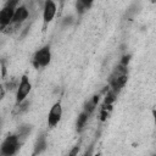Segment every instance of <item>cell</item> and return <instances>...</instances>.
<instances>
[{"instance_id": "obj_14", "label": "cell", "mask_w": 156, "mask_h": 156, "mask_svg": "<svg viewBox=\"0 0 156 156\" xmlns=\"http://www.w3.org/2000/svg\"><path fill=\"white\" fill-rule=\"evenodd\" d=\"M74 22V18H73V16H66L63 20H62V26L63 27H68V26H71L72 23Z\"/></svg>"}, {"instance_id": "obj_17", "label": "cell", "mask_w": 156, "mask_h": 156, "mask_svg": "<svg viewBox=\"0 0 156 156\" xmlns=\"http://www.w3.org/2000/svg\"><path fill=\"white\" fill-rule=\"evenodd\" d=\"M1 71H2L1 77H2V78H5V76H6V66H5V62H4V61L1 62Z\"/></svg>"}, {"instance_id": "obj_8", "label": "cell", "mask_w": 156, "mask_h": 156, "mask_svg": "<svg viewBox=\"0 0 156 156\" xmlns=\"http://www.w3.org/2000/svg\"><path fill=\"white\" fill-rule=\"evenodd\" d=\"M48 147V138H46V134L45 133H41L38 135L35 143H34V146H33V152H32V156H39L41 155Z\"/></svg>"}, {"instance_id": "obj_11", "label": "cell", "mask_w": 156, "mask_h": 156, "mask_svg": "<svg viewBox=\"0 0 156 156\" xmlns=\"http://www.w3.org/2000/svg\"><path fill=\"white\" fill-rule=\"evenodd\" d=\"M93 5V2L91 1H87V0H78V1H76V11H77V13L79 15V16H82L83 13H85L89 9H90V6Z\"/></svg>"}, {"instance_id": "obj_15", "label": "cell", "mask_w": 156, "mask_h": 156, "mask_svg": "<svg viewBox=\"0 0 156 156\" xmlns=\"http://www.w3.org/2000/svg\"><path fill=\"white\" fill-rule=\"evenodd\" d=\"M130 55L129 54H126V55H123L122 56V58H121V61H119V63H122L123 66H127L128 67V63H129V61H130Z\"/></svg>"}, {"instance_id": "obj_5", "label": "cell", "mask_w": 156, "mask_h": 156, "mask_svg": "<svg viewBox=\"0 0 156 156\" xmlns=\"http://www.w3.org/2000/svg\"><path fill=\"white\" fill-rule=\"evenodd\" d=\"M61 117H62V106L60 101H56L51 106L48 113V126L50 128H54L55 126L58 124V122L61 121Z\"/></svg>"}, {"instance_id": "obj_19", "label": "cell", "mask_w": 156, "mask_h": 156, "mask_svg": "<svg viewBox=\"0 0 156 156\" xmlns=\"http://www.w3.org/2000/svg\"><path fill=\"white\" fill-rule=\"evenodd\" d=\"M152 156H156V154H155V155H152Z\"/></svg>"}, {"instance_id": "obj_4", "label": "cell", "mask_w": 156, "mask_h": 156, "mask_svg": "<svg viewBox=\"0 0 156 156\" xmlns=\"http://www.w3.org/2000/svg\"><path fill=\"white\" fill-rule=\"evenodd\" d=\"M30 90H32V83L29 78L26 74H23L20 79V84L16 90V105H20L21 102L27 100V96L30 93Z\"/></svg>"}, {"instance_id": "obj_10", "label": "cell", "mask_w": 156, "mask_h": 156, "mask_svg": "<svg viewBox=\"0 0 156 156\" xmlns=\"http://www.w3.org/2000/svg\"><path fill=\"white\" fill-rule=\"evenodd\" d=\"M99 100H100V95H99V94H95L93 98H90V99L85 102L83 110H84L85 112H88L89 115H91V113L95 111V108H96V106H98V104H99Z\"/></svg>"}, {"instance_id": "obj_18", "label": "cell", "mask_w": 156, "mask_h": 156, "mask_svg": "<svg viewBox=\"0 0 156 156\" xmlns=\"http://www.w3.org/2000/svg\"><path fill=\"white\" fill-rule=\"evenodd\" d=\"M152 117H154V123L156 124V107L152 110Z\"/></svg>"}, {"instance_id": "obj_12", "label": "cell", "mask_w": 156, "mask_h": 156, "mask_svg": "<svg viewBox=\"0 0 156 156\" xmlns=\"http://www.w3.org/2000/svg\"><path fill=\"white\" fill-rule=\"evenodd\" d=\"M32 133V126L30 124H21L18 128H17V132H16V134L18 135V138L23 141L27 136H29V134Z\"/></svg>"}, {"instance_id": "obj_16", "label": "cell", "mask_w": 156, "mask_h": 156, "mask_svg": "<svg viewBox=\"0 0 156 156\" xmlns=\"http://www.w3.org/2000/svg\"><path fill=\"white\" fill-rule=\"evenodd\" d=\"M78 151H79V145H76V146L71 150V152L68 154V156H77V155H78Z\"/></svg>"}, {"instance_id": "obj_13", "label": "cell", "mask_w": 156, "mask_h": 156, "mask_svg": "<svg viewBox=\"0 0 156 156\" xmlns=\"http://www.w3.org/2000/svg\"><path fill=\"white\" fill-rule=\"evenodd\" d=\"M29 106H30V101L29 100H24L23 102H21L20 105H16L15 106V111L13 113L15 115H22L24 112H27L29 110Z\"/></svg>"}, {"instance_id": "obj_2", "label": "cell", "mask_w": 156, "mask_h": 156, "mask_svg": "<svg viewBox=\"0 0 156 156\" xmlns=\"http://www.w3.org/2000/svg\"><path fill=\"white\" fill-rule=\"evenodd\" d=\"M18 5H20V2L17 0L5 2V5L2 6V9L0 11V28H1V30H5L11 24L15 11H16Z\"/></svg>"}, {"instance_id": "obj_7", "label": "cell", "mask_w": 156, "mask_h": 156, "mask_svg": "<svg viewBox=\"0 0 156 156\" xmlns=\"http://www.w3.org/2000/svg\"><path fill=\"white\" fill-rule=\"evenodd\" d=\"M29 17V10L26 5H18L16 11H15V15H13V18H12V24H16L18 27L22 26V23Z\"/></svg>"}, {"instance_id": "obj_1", "label": "cell", "mask_w": 156, "mask_h": 156, "mask_svg": "<svg viewBox=\"0 0 156 156\" xmlns=\"http://www.w3.org/2000/svg\"><path fill=\"white\" fill-rule=\"evenodd\" d=\"M22 144V140L18 138V135L15 134H10L7 135L0 147V154L1 156H15L17 154V151L20 150Z\"/></svg>"}, {"instance_id": "obj_6", "label": "cell", "mask_w": 156, "mask_h": 156, "mask_svg": "<svg viewBox=\"0 0 156 156\" xmlns=\"http://www.w3.org/2000/svg\"><path fill=\"white\" fill-rule=\"evenodd\" d=\"M56 11H57V6L54 1L46 0L44 2V5H43V18H44L45 24L50 23L54 20V17L56 15Z\"/></svg>"}, {"instance_id": "obj_3", "label": "cell", "mask_w": 156, "mask_h": 156, "mask_svg": "<svg viewBox=\"0 0 156 156\" xmlns=\"http://www.w3.org/2000/svg\"><path fill=\"white\" fill-rule=\"evenodd\" d=\"M50 62H51V46L50 44H46L35 51L32 63L35 68H43L46 67Z\"/></svg>"}, {"instance_id": "obj_9", "label": "cell", "mask_w": 156, "mask_h": 156, "mask_svg": "<svg viewBox=\"0 0 156 156\" xmlns=\"http://www.w3.org/2000/svg\"><path fill=\"white\" fill-rule=\"evenodd\" d=\"M89 117H90V115H89L88 112H85L84 110L78 115V117H77V122H76V129H77L78 133H80V132L84 129V127H85V124H87Z\"/></svg>"}]
</instances>
